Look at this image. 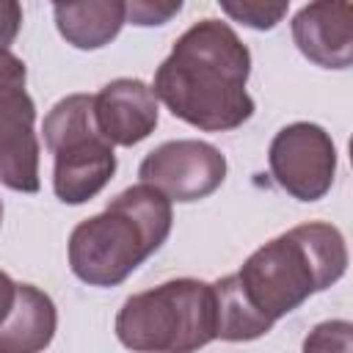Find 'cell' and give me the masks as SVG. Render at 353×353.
Wrapping results in <instances>:
<instances>
[{
    "instance_id": "6da1fadb",
    "label": "cell",
    "mask_w": 353,
    "mask_h": 353,
    "mask_svg": "<svg viewBox=\"0 0 353 353\" xmlns=\"http://www.w3.org/2000/svg\"><path fill=\"white\" fill-rule=\"evenodd\" d=\"M248 77L251 52L243 39L229 22L204 17L174 41L152 91L174 119L201 132H229L256 110L245 88Z\"/></svg>"
},
{
    "instance_id": "7a4b0ae2",
    "label": "cell",
    "mask_w": 353,
    "mask_h": 353,
    "mask_svg": "<svg viewBox=\"0 0 353 353\" xmlns=\"http://www.w3.org/2000/svg\"><path fill=\"white\" fill-rule=\"evenodd\" d=\"M345 270V234L328 221H306L251 251L234 273V284L248 309L276 325L314 292L336 284Z\"/></svg>"
},
{
    "instance_id": "3957f363",
    "label": "cell",
    "mask_w": 353,
    "mask_h": 353,
    "mask_svg": "<svg viewBox=\"0 0 353 353\" xmlns=\"http://www.w3.org/2000/svg\"><path fill=\"white\" fill-rule=\"evenodd\" d=\"M174 226L171 201L138 182L124 188L108 207L80 221L66 245L69 270L88 287H119L168 240Z\"/></svg>"
},
{
    "instance_id": "277c9868",
    "label": "cell",
    "mask_w": 353,
    "mask_h": 353,
    "mask_svg": "<svg viewBox=\"0 0 353 353\" xmlns=\"http://www.w3.org/2000/svg\"><path fill=\"white\" fill-rule=\"evenodd\" d=\"M132 353H199L215 342V292L201 279H171L130 295L113 323Z\"/></svg>"
},
{
    "instance_id": "5b68a950",
    "label": "cell",
    "mask_w": 353,
    "mask_h": 353,
    "mask_svg": "<svg viewBox=\"0 0 353 353\" xmlns=\"http://www.w3.org/2000/svg\"><path fill=\"white\" fill-rule=\"evenodd\" d=\"M44 146L52 154V193L77 207L97 199L116 174V152L94 121V94L58 99L41 124Z\"/></svg>"
},
{
    "instance_id": "8992f818",
    "label": "cell",
    "mask_w": 353,
    "mask_h": 353,
    "mask_svg": "<svg viewBox=\"0 0 353 353\" xmlns=\"http://www.w3.org/2000/svg\"><path fill=\"white\" fill-rule=\"evenodd\" d=\"M25 85V61L11 50L0 52V185L17 193H39L41 146L36 135V102Z\"/></svg>"
},
{
    "instance_id": "52a82bcc",
    "label": "cell",
    "mask_w": 353,
    "mask_h": 353,
    "mask_svg": "<svg viewBox=\"0 0 353 353\" xmlns=\"http://www.w3.org/2000/svg\"><path fill=\"white\" fill-rule=\"evenodd\" d=\"M268 165L284 193L298 201H320L336 176L334 138L314 121H292L273 135Z\"/></svg>"
},
{
    "instance_id": "ba28073f",
    "label": "cell",
    "mask_w": 353,
    "mask_h": 353,
    "mask_svg": "<svg viewBox=\"0 0 353 353\" xmlns=\"http://www.w3.org/2000/svg\"><path fill=\"white\" fill-rule=\"evenodd\" d=\"M226 168V157L218 146L196 138H176L154 146L141 160L138 176L171 204H190L212 196L223 185Z\"/></svg>"
},
{
    "instance_id": "9c48e42d",
    "label": "cell",
    "mask_w": 353,
    "mask_h": 353,
    "mask_svg": "<svg viewBox=\"0 0 353 353\" xmlns=\"http://www.w3.org/2000/svg\"><path fill=\"white\" fill-rule=\"evenodd\" d=\"M94 121L110 146H135L160 121L157 97L138 77H116L94 94Z\"/></svg>"
},
{
    "instance_id": "30bf717a",
    "label": "cell",
    "mask_w": 353,
    "mask_h": 353,
    "mask_svg": "<svg viewBox=\"0 0 353 353\" xmlns=\"http://www.w3.org/2000/svg\"><path fill=\"white\" fill-rule=\"evenodd\" d=\"M353 8L350 3H306L292 17V41L306 61L320 69H347L353 63Z\"/></svg>"
},
{
    "instance_id": "8fae6325",
    "label": "cell",
    "mask_w": 353,
    "mask_h": 353,
    "mask_svg": "<svg viewBox=\"0 0 353 353\" xmlns=\"http://www.w3.org/2000/svg\"><path fill=\"white\" fill-rule=\"evenodd\" d=\"M58 312L36 284L17 281L14 306L0 325V353H44L55 336Z\"/></svg>"
},
{
    "instance_id": "7c38bea8",
    "label": "cell",
    "mask_w": 353,
    "mask_h": 353,
    "mask_svg": "<svg viewBox=\"0 0 353 353\" xmlns=\"http://www.w3.org/2000/svg\"><path fill=\"white\" fill-rule=\"evenodd\" d=\"M55 28L74 50H99L110 44L124 25L121 0H85V3H55Z\"/></svg>"
},
{
    "instance_id": "4fadbf2b",
    "label": "cell",
    "mask_w": 353,
    "mask_h": 353,
    "mask_svg": "<svg viewBox=\"0 0 353 353\" xmlns=\"http://www.w3.org/2000/svg\"><path fill=\"white\" fill-rule=\"evenodd\" d=\"M290 3H262V0H243V3H232V0H221V11L226 17H232L234 22L254 28V30H270L276 28L284 14H287Z\"/></svg>"
},
{
    "instance_id": "5bb4252c",
    "label": "cell",
    "mask_w": 353,
    "mask_h": 353,
    "mask_svg": "<svg viewBox=\"0 0 353 353\" xmlns=\"http://www.w3.org/2000/svg\"><path fill=\"white\" fill-rule=\"evenodd\" d=\"M301 353H353V323L350 320L317 323L306 334Z\"/></svg>"
},
{
    "instance_id": "9a60e30c",
    "label": "cell",
    "mask_w": 353,
    "mask_h": 353,
    "mask_svg": "<svg viewBox=\"0 0 353 353\" xmlns=\"http://www.w3.org/2000/svg\"><path fill=\"white\" fill-rule=\"evenodd\" d=\"M182 11V3H152V0H132L124 3V22L141 25V28H152V25H165L171 17H176Z\"/></svg>"
},
{
    "instance_id": "2e32d148",
    "label": "cell",
    "mask_w": 353,
    "mask_h": 353,
    "mask_svg": "<svg viewBox=\"0 0 353 353\" xmlns=\"http://www.w3.org/2000/svg\"><path fill=\"white\" fill-rule=\"evenodd\" d=\"M22 28V6L17 0H0V52H6Z\"/></svg>"
},
{
    "instance_id": "e0dca14e",
    "label": "cell",
    "mask_w": 353,
    "mask_h": 353,
    "mask_svg": "<svg viewBox=\"0 0 353 353\" xmlns=\"http://www.w3.org/2000/svg\"><path fill=\"white\" fill-rule=\"evenodd\" d=\"M14 298H17V281L6 270H0V325L8 317V312L14 306Z\"/></svg>"
},
{
    "instance_id": "ac0fdd59",
    "label": "cell",
    "mask_w": 353,
    "mask_h": 353,
    "mask_svg": "<svg viewBox=\"0 0 353 353\" xmlns=\"http://www.w3.org/2000/svg\"><path fill=\"white\" fill-rule=\"evenodd\" d=\"M0 226H3V201H0Z\"/></svg>"
}]
</instances>
